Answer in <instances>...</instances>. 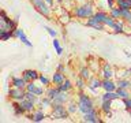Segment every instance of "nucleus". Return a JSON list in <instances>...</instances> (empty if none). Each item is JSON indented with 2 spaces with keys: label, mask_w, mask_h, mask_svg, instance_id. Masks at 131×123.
Segmentation results:
<instances>
[{
  "label": "nucleus",
  "mask_w": 131,
  "mask_h": 123,
  "mask_svg": "<svg viewBox=\"0 0 131 123\" xmlns=\"http://www.w3.org/2000/svg\"><path fill=\"white\" fill-rule=\"evenodd\" d=\"M94 108V101L90 98L88 94H85L81 90V93L78 94V111L82 114H86L89 111H92Z\"/></svg>",
  "instance_id": "obj_1"
},
{
  "label": "nucleus",
  "mask_w": 131,
  "mask_h": 123,
  "mask_svg": "<svg viewBox=\"0 0 131 123\" xmlns=\"http://www.w3.org/2000/svg\"><path fill=\"white\" fill-rule=\"evenodd\" d=\"M72 15L77 16V18H82V19L90 18L92 15H94V7L90 3H85L83 6H77L72 10Z\"/></svg>",
  "instance_id": "obj_2"
},
{
  "label": "nucleus",
  "mask_w": 131,
  "mask_h": 123,
  "mask_svg": "<svg viewBox=\"0 0 131 123\" xmlns=\"http://www.w3.org/2000/svg\"><path fill=\"white\" fill-rule=\"evenodd\" d=\"M68 109L64 107V104H56L52 105V119H67L68 118Z\"/></svg>",
  "instance_id": "obj_3"
},
{
  "label": "nucleus",
  "mask_w": 131,
  "mask_h": 123,
  "mask_svg": "<svg viewBox=\"0 0 131 123\" xmlns=\"http://www.w3.org/2000/svg\"><path fill=\"white\" fill-rule=\"evenodd\" d=\"M31 4L36 7V10L42 14L44 16H49L51 15V6L45 2V0H31Z\"/></svg>",
  "instance_id": "obj_4"
},
{
  "label": "nucleus",
  "mask_w": 131,
  "mask_h": 123,
  "mask_svg": "<svg viewBox=\"0 0 131 123\" xmlns=\"http://www.w3.org/2000/svg\"><path fill=\"white\" fill-rule=\"evenodd\" d=\"M8 94H10V97L14 101H20L22 98H25V96H26V89L12 86V88L10 89V92H8Z\"/></svg>",
  "instance_id": "obj_5"
},
{
  "label": "nucleus",
  "mask_w": 131,
  "mask_h": 123,
  "mask_svg": "<svg viewBox=\"0 0 131 123\" xmlns=\"http://www.w3.org/2000/svg\"><path fill=\"white\" fill-rule=\"evenodd\" d=\"M83 122H89V123H98V122H101V119H100V116H98L97 111L93 108L92 111H89V112L83 114Z\"/></svg>",
  "instance_id": "obj_6"
},
{
  "label": "nucleus",
  "mask_w": 131,
  "mask_h": 123,
  "mask_svg": "<svg viewBox=\"0 0 131 123\" xmlns=\"http://www.w3.org/2000/svg\"><path fill=\"white\" fill-rule=\"evenodd\" d=\"M101 75H102V79H112L115 77V71L112 70L109 63H104L101 68Z\"/></svg>",
  "instance_id": "obj_7"
},
{
  "label": "nucleus",
  "mask_w": 131,
  "mask_h": 123,
  "mask_svg": "<svg viewBox=\"0 0 131 123\" xmlns=\"http://www.w3.org/2000/svg\"><path fill=\"white\" fill-rule=\"evenodd\" d=\"M88 88L90 90H93V92H97V89L102 88V81L98 79L97 77H92L89 79V84H88Z\"/></svg>",
  "instance_id": "obj_8"
},
{
  "label": "nucleus",
  "mask_w": 131,
  "mask_h": 123,
  "mask_svg": "<svg viewBox=\"0 0 131 123\" xmlns=\"http://www.w3.org/2000/svg\"><path fill=\"white\" fill-rule=\"evenodd\" d=\"M22 77H23L27 82H30V81H36V79H38L40 74L37 73L36 70H25V71L22 73Z\"/></svg>",
  "instance_id": "obj_9"
},
{
  "label": "nucleus",
  "mask_w": 131,
  "mask_h": 123,
  "mask_svg": "<svg viewBox=\"0 0 131 123\" xmlns=\"http://www.w3.org/2000/svg\"><path fill=\"white\" fill-rule=\"evenodd\" d=\"M19 102H20V105L25 108V111H26V112H34V107H36V102H34V101L27 100V98H22Z\"/></svg>",
  "instance_id": "obj_10"
},
{
  "label": "nucleus",
  "mask_w": 131,
  "mask_h": 123,
  "mask_svg": "<svg viewBox=\"0 0 131 123\" xmlns=\"http://www.w3.org/2000/svg\"><path fill=\"white\" fill-rule=\"evenodd\" d=\"M11 85L15 86V88H22V89H26V85H27V81L23 77H14L11 81Z\"/></svg>",
  "instance_id": "obj_11"
},
{
  "label": "nucleus",
  "mask_w": 131,
  "mask_h": 123,
  "mask_svg": "<svg viewBox=\"0 0 131 123\" xmlns=\"http://www.w3.org/2000/svg\"><path fill=\"white\" fill-rule=\"evenodd\" d=\"M102 89L105 92H115L117 89V85L112 79H102Z\"/></svg>",
  "instance_id": "obj_12"
},
{
  "label": "nucleus",
  "mask_w": 131,
  "mask_h": 123,
  "mask_svg": "<svg viewBox=\"0 0 131 123\" xmlns=\"http://www.w3.org/2000/svg\"><path fill=\"white\" fill-rule=\"evenodd\" d=\"M53 105H56V104H66V102L68 101V94L67 92H60L59 93V96L53 98Z\"/></svg>",
  "instance_id": "obj_13"
},
{
  "label": "nucleus",
  "mask_w": 131,
  "mask_h": 123,
  "mask_svg": "<svg viewBox=\"0 0 131 123\" xmlns=\"http://www.w3.org/2000/svg\"><path fill=\"white\" fill-rule=\"evenodd\" d=\"M64 81H66V77H64V74L61 71H56L52 75V82H53V85H56V86L60 85V84H63Z\"/></svg>",
  "instance_id": "obj_14"
},
{
  "label": "nucleus",
  "mask_w": 131,
  "mask_h": 123,
  "mask_svg": "<svg viewBox=\"0 0 131 123\" xmlns=\"http://www.w3.org/2000/svg\"><path fill=\"white\" fill-rule=\"evenodd\" d=\"M12 108H14V114L15 115H26V111L22 105H20L19 101H14L12 102Z\"/></svg>",
  "instance_id": "obj_15"
},
{
  "label": "nucleus",
  "mask_w": 131,
  "mask_h": 123,
  "mask_svg": "<svg viewBox=\"0 0 131 123\" xmlns=\"http://www.w3.org/2000/svg\"><path fill=\"white\" fill-rule=\"evenodd\" d=\"M57 88H59L60 92H70V90L72 89V84H71V81H70V79L66 78V81L63 82V84L57 85Z\"/></svg>",
  "instance_id": "obj_16"
},
{
  "label": "nucleus",
  "mask_w": 131,
  "mask_h": 123,
  "mask_svg": "<svg viewBox=\"0 0 131 123\" xmlns=\"http://www.w3.org/2000/svg\"><path fill=\"white\" fill-rule=\"evenodd\" d=\"M44 119H45V112L42 109H38V111L33 112V122H42Z\"/></svg>",
  "instance_id": "obj_17"
},
{
  "label": "nucleus",
  "mask_w": 131,
  "mask_h": 123,
  "mask_svg": "<svg viewBox=\"0 0 131 123\" xmlns=\"http://www.w3.org/2000/svg\"><path fill=\"white\" fill-rule=\"evenodd\" d=\"M112 30L115 33H123V32H124V20H123V19H117L116 23H115V26L112 27Z\"/></svg>",
  "instance_id": "obj_18"
},
{
  "label": "nucleus",
  "mask_w": 131,
  "mask_h": 123,
  "mask_svg": "<svg viewBox=\"0 0 131 123\" xmlns=\"http://www.w3.org/2000/svg\"><path fill=\"white\" fill-rule=\"evenodd\" d=\"M117 88H123V89H128L130 85H131V81L127 79V78H119L117 82H116Z\"/></svg>",
  "instance_id": "obj_19"
},
{
  "label": "nucleus",
  "mask_w": 131,
  "mask_h": 123,
  "mask_svg": "<svg viewBox=\"0 0 131 123\" xmlns=\"http://www.w3.org/2000/svg\"><path fill=\"white\" fill-rule=\"evenodd\" d=\"M101 97H102V100H111V101H113V100H116V98H119V94H117L116 90H115V92H105Z\"/></svg>",
  "instance_id": "obj_20"
},
{
  "label": "nucleus",
  "mask_w": 131,
  "mask_h": 123,
  "mask_svg": "<svg viewBox=\"0 0 131 123\" xmlns=\"http://www.w3.org/2000/svg\"><path fill=\"white\" fill-rule=\"evenodd\" d=\"M122 11L123 10H120L117 6H115L109 10V15H112L115 19H122Z\"/></svg>",
  "instance_id": "obj_21"
},
{
  "label": "nucleus",
  "mask_w": 131,
  "mask_h": 123,
  "mask_svg": "<svg viewBox=\"0 0 131 123\" xmlns=\"http://www.w3.org/2000/svg\"><path fill=\"white\" fill-rule=\"evenodd\" d=\"M79 77H82L83 79H90L92 78V70H90L89 67H82L81 71H79Z\"/></svg>",
  "instance_id": "obj_22"
},
{
  "label": "nucleus",
  "mask_w": 131,
  "mask_h": 123,
  "mask_svg": "<svg viewBox=\"0 0 131 123\" xmlns=\"http://www.w3.org/2000/svg\"><path fill=\"white\" fill-rule=\"evenodd\" d=\"M116 6L120 10H131V3L128 0H116Z\"/></svg>",
  "instance_id": "obj_23"
},
{
  "label": "nucleus",
  "mask_w": 131,
  "mask_h": 123,
  "mask_svg": "<svg viewBox=\"0 0 131 123\" xmlns=\"http://www.w3.org/2000/svg\"><path fill=\"white\" fill-rule=\"evenodd\" d=\"M111 108H112V101L111 100H102L101 104V111L105 114H111Z\"/></svg>",
  "instance_id": "obj_24"
},
{
  "label": "nucleus",
  "mask_w": 131,
  "mask_h": 123,
  "mask_svg": "<svg viewBox=\"0 0 131 123\" xmlns=\"http://www.w3.org/2000/svg\"><path fill=\"white\" fill-rule=\"evenodd\" d=\"M122 19L124 20L127 25L131 26V10H123L122 11Z\"/></svg>",
  "instance_id": "obj_25"
},
{
  "label": "nucleus",
  "mask_w": 131,
  "mask_h": 123,
  "mask_svg": "<svg viewBox=\"0 0 131 123\" xmlns=\"http://www.w3.org/2000/svg\"><path fill=\"white\" fill-rule=\"evenodd\" d=\"M59 93H60V90H59V88H57V86H56V88H49V89L47 90V96H48L49 98H52V100H53L55 97L59 96Z\"/></svg>",
  "instance_id": "obj_26"
},
{
  "label": "nucleus",
  "mask_w": 131,
  "mask_h": 123,
  "mask_svg": "<svg viewBox=\"0 0 131 123\" xmlns=\"http://www.w3.org/2000/svg\"><path fill=\"white\" fill-rule=\"evenodd\" d=\"M116 20H117V19H115L112 15H106V18L104 19V22H102V23H104L105 26H108V27L112 29V27L115 26V23H116Z\"/></svg>",
  "instance_id": "obj_27"
},
{
  "label": "nucleus",
  "mask_w": 131,
  "mask_h": 123,
  "mask_svg": "<svg viewBox=\"0 0 131 123\" xmlns=\"http://www.w3.org/2000/svg\"><path fill=\"white\" fill-rule=\"evenodd\" d=\"M106 15H108V14H106L105 11H98V12H94L93 16H94V18H96L100 23H102V22H104V19L106 18Z\"/></svg>",
  "instance_id": "obj_28"
},
{
  "label": "nucleus",
  "mask_w": 131,
  "mask_h": 123,
  "mask_svg": "<svg viewBox=\"0 0 131 123\" xmlns=\"http://www.w3.org/2000/svg\"><path fill=\"white\" fill-rule=\"evenodd\" d=\"M53 105V101H52V98H49L48 96H45L42 100H41V107L42 108H48V107H52Z\"/></svg>",
  "instance_id": "obj_29"
},
{
  "label": "nucleus",
  "mask_w": 131,
  "mask_h": 123,
  "mask_svg": "<svg viewBox=\"0 0 131 123\" xmlns=\"http://www.w3.org/2000/svg\"><path fill=\"white\" fill-rule=\"evenodd\" d=\"M52 44H53V48H55V51H56L57 55H61V53H63V48H61V45H60V43H59V40L53 38Z\"/></svg>",
  "instance_id": "obj_30"
},
{
  "label": "nucleus",
  "mask_w": 131,
  "mask_h": 123,
  "mask_svg": "<svg viewBox=\"0 0 131 123\" xmlns=\"http://www.w3.org/2000/svg\"><path fill=\"white\" fill-rule=\"evenodd\" d=\"M116 92H117V94H119V98H127V97H130V93H128V90H127V89L117 88Z\"/></svg>",
  "instance_id": "obj_31"
},
{
  "label": "nucleus",
  "mask_w": 131,
  "mask_h": 123,
  "mask_svg": "<svg viewBox=\"0 0 131 123\" xmlns=\"http://www.w3.org/2000/svg\"><path fill=\"white\" fill-rule=\"evenodd\" d=\"M11 37H14V34H12V32H10V30L0 32V38H2L3 41H7V40H10Z\"/></svg>",
  "instance_id": "obj_32"
},
{
  "label": "nucleus",
  "mask_w": 131,
  "mask_h": 123,
  "mask_svg": "<svg viewBox=\"0 0 131 123\" xmlns=\"http://www.w3.org/2000/svg\"><path fill=\"white\" fill-rule=\"evenodd\" d=\"M75 85H77V88L79 89V90H83V89L86 88V86H88V85L85 84V79H83L82 77H78V78H77V81H75Z\"/></svg>",
  "instance_id": "obj_33"
},
{
  "label": "nucleus",
  "mask_w": 131,
  "mask_h": 123,
  "mask_svg": "<svg viewBox=\"0 0 131 123\" xmlns=\"http://www.w3.org/2000/svg\"><path fill=\"white\" fill-rule=\"evenodd\" d=\"M19 40L22 41V43L26 45V47H31V43L29 41V38L26 37V34H25V32L22 30V33H20V36H19Z\"/></svg>",
  "instance_id": "obj_34"
},
{
  "label": "nucleus",
  "mask_w": 131,
  "mask_h": 123,
  "mask_svg": "<svg viewBox=\"0 0 131 123\" xmlns=\"http://www.w3.org/2000/svg\"><path fill=\"white\" fill-rule=\"evenodd\" d=\"M38 79H40V82H41V85H42V86H49V85H51V81H49L45 75H42V74H40Z\"/></svg>",
  "instance_id": "obj_35"
},
{
  "label": "nucleus",
  "mask_w": 131,
  "mask_h": 123,
  "mask_svg": "<svg viewBox=\"0 0 131 123\" xmlns=\"http://www.w3.org/2000/svg\"><path fill=\"white\" fill-rule=\"evenodd\" d=\"M117 77L119 78H127V77H131V73H130V70H122V71L117 73Z\"/></svg>",
  "instance_id": "obj_36"
},
{
  "label": "nucleus",
  "mask_w": 131,
  "mask_h": 123,
  "mask_svg": "<svg viewBox=\"0 0 131 123\" xmlns=\"http://www.w3.org/2000/svg\"><path fill=\"white\" fill-rule=\"evenodd\" d=\"M37 94H34L33 92H27L26 90V96H25V98H27V100H31V101H34L36 102V100H37Z\"/></svg>",
  "instance_id": "obj_37"
},
{
  "label": "nucleus",
  "mask_w": 131,
  "mask_h": 123,
  "mask_svg": "<svg viewBox=\"0 0 131 123\" xmlns=\"http://www.w3.org/2000/svg\"><path fill=\"white\" fill-rule=\"evenodd\" d=\"M45 30L48 32V34L52 37V38H56V36H57V32L55 30V29H52V27H49V26H45Z\"/></svg>",
  "instance_id": "obj_38"
},
{
  "label": "nucleus",
  "mask_w": 131,
  "mask_h": 123,
  "mask_svg": "<svg viewBox=\"0 0 131 123\" xmlns=\"http://www.w3.org/2000/svg\"><path fill=\"white\" fill-rule=\"evenodd\" d=\"M34 89H36V84H34V81L27 82V85H26V90H27V92H34Z\"/></svg>",
  "instance_id": "obj_39"
},
{
  "label": "nucleus",
  "mask_w": 131,
  "mask_h": 123,
  "mask_svg": "<svg viewBox=\"0 0 131 123\" xmlns=\"http://www.w3.org/2000/svg\"><path fill=\"white\" fill-rule=\"evenodd\" d=\"M34 94H37V96H42L44 94V88H41V86H38V85H36V89H34V92H33Z\"/></svg>",
  "instance_id": "obj_40"
},
{
  "label": "nucleus",
  "mask_w": 131,
  "mask_h": 123,
  "mask_svg": "<svg viewBox=\"0 0 131 123\" xmlns=\"http://www.w3.org/2000/svg\"><path fill=\"white\" fill-rule=\"evenodd\" d=\"M77 107H78V104H74V102H70V104L67 105V109H68V112H70V114L75 112V111L78 109Z\"/></svg>",
  "instance_id": "obj_41"
},
{
  "label": "nucleus",
  "mask_w": 131,
  "mask_h": 123,
  "mask_svg": "<svg viewBox=\"0 0 131 123\" xmlns=\"http://www.w3.org/2000/svg\"><path fill=\"white\" fill-rule=\"evenodd\" d=\"M0 18H2V22H10V18H8V15L6 14V11H0Z\"/></svg>",
  "instance_id": "obj_42"
},
{
  "label": "nucleus",
  "mask_w": 131,
  "mask_h": 123,
  "mask_svg": "<svg viewBox=\"0 0 131 123\" xmlns=\"http://www.w3.org/2000/svg\"><path fill=\"white\" fill-rule=\"evenodd\" d=\"M123 102H124V107L127 109L131 108V97H127V98H123Z\"/></svg>",
  "instance_id": "obj_43"
},
{
  "label": "nucleus",
  "mask_w": 131,
  "mask_h": 123,
  "mask_svg": "<svg viewBox=\"0 0 131 123\" xmlns=\"http://www.w3.org/2000/svg\"><path fill=\"white\" fill-rule=\"evenodd\" d=\"M20 33H22V29L20 27H16L14 32H12V34H14V37H18L19 38V36H20Z\"/></svg>",
  "instance_id": "obj_44"
},
{
  "label": "nucleus",
  "mask_w": 131,
  "mask_h": 123,
  "mask_svg": "<svg viewBox=\"0 0 131 123\" xmlns=\"http://www.w3.org/2000/svg\"><path fill=\"white\" fill-rule=\"evenodd\" d=\"M61 19H63V22H68V20H70V15H68V14H66V16H63Z\"/></svg>",
  "instance_id": "obj_45"
},
{
  "label": "nucleus",
  "mask_w": 131,
  "mask_h": 123,
  "mask_svg": "<svg viewBox=\"0 0 131 123\" xmlns=\"http://www.w3.org/2000/svg\"><path fill=\"white\" fill-rule=\"evenodd\" d=\"M57 71H61V73H63V71H64V66H63V64H59V66H57Z\"/></svg>",
  "instance_id": "obj_46"
},
{
  "label": "nucleus",
  "mask_w": 131,
  "mask_h": 123,
  "mask_svg": "<svg viewBox=\"0 0 131 123\" xmlns=\"http://www.w3.org/2000/svg\"><path fill=\"white\" fill-rule=\"evenodd\" d=\"M56 2H59V3H60V2H63V0H56Z\"/></svg>",
  "instance_id": "obj_47"
},
{
  "label": "nucleus",
  "mask_w": 131,
  "mask_h": 123,
  "mask_svg": "<svg viewBox=\"0 0 131 123\" xmlns=\"http://www.w3.org/2000/svg\"><path fill=\"white\" fill-rule=\"evenodd\" d=\"M128 112H130V115H131V108H130V109H128Z\"/></svg>",
  "instance_id": "obj_48"
},
{
  "label": "nucleus",
  "mask_w": 131,
  "mask_h": 123,
  "mask_svg": "<svg viewBox=\"0 0 131 123\" xmlns=\"http://www.w3.org/2000/svg\"><path fill=\"white\" fill-rule=\"evenodd\" d=\"M128 2H130V3H131V0H128Z\"/></svg>",
  "instance_id": "obj_49"
}]
</instances>
